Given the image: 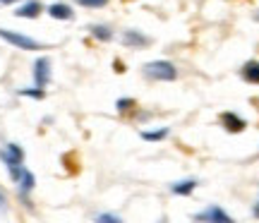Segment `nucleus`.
I'll return each mask as SVG.
<instances>
[{
  "label": "nucleus",
  "instance_id": "nucleus-1",
  "mask_svg": "<svg viewBox=\"0 0 259 223\" xmlns=\"http://www.w3.org/2000/svg\"><path fill=\"white\" fill-rule=\"evenodd\" d=\"M142 72L147 79H154V82H173L178 79V67L168 60H151L142 67Z\"/></svg>",
  "mask_w": 259,
  "mask_h": 223
},
{
  "label": "nucleus",
  "instance_id": "nucleus-2",
  "mask_svg": "<svg viewBox=\"0 0 259 223\" xmlns=\"http://www.w3.org/2000/svg\"><path fill=\"white\" fill-rule=\"evenodd\" d=\"M8 173H10V177L15 180V185L19 187V195L22 197L29 195V192L34 190V185H36V177L31 175V170H27L22 163H17V166H8Z\"/></svg>",
  "mask_w": 259,
  "mask_h": 223
},
{
  "label": "nucleus",
  "instance_id": "nucleus-3",
  "mask_svg": "<svg viewBox=\"0 0 259 223\" xmlns=\"http://www.w3.org/2000/svg\"><path fill=\"white\" fill-rule=\"evenodd\" d=\"M0 38H5L8 43L22 48V51H38V48H41V43H38L36 38L24 36V34H19V31H10V29H0Z\"/></svg>",
  "mask_w": 259,
  "mask_h": 223
},
{
  "label": "nucleus",
  "instance_id": "nucleus-4",
  "mask_svg": "<svg viewBox=\"0 0 259 223\" xmlns=\"http://www.w3.org/2000/svg\"><path fill=\"white\" fill-rule=\"evenodd\" d=\"M34 82H36L38 89H44L51 82V60L48 58H38L34 63Z\"/></svg>",
  "mask_w": 259,
  "mask_h": 223
},
{
  "label": "nucleus",
  "instance_id": "nucleus-5",
  "mask_svg": "<svg viewBox=\"0 0 259 223\" xmlns=\"http://www.w3.org/2000/svg\"><path fill=\"white\" fill-rule=\"evenodd\" d=\"M194 218H197V221H213V223H231L233 221L231 216L216 204L209 206V209H204V211H199V214H194Z\"/></svg>",
  "mask_w": 259,
  "mask_h": 223
},
{
  "label": "nucleus",
  "instance_id": "nucleus-6",
  "mask_svg": "<svg viewBox=\"0 0 259 223\" xmlns=\"http://www.w3.org/2000/svg\"><path fill=\"white\" fill-rule=\"evenodd\" d=\"M0 158L5 166H17V163H24V151L19 144H8L5 149H0Z\"/></svg>",
  "mask_w": 259,
  "mask_h": 223
},
{
  "label": "nucleus",
  "instance_id": "nucleus-7",
  "mask_svg": "<svg viewBox=\"0 0 259 223\" xmlns=\"http://www.w3.org/2000/svg\"><path fill=\"white\" fill-rule=\"evenodd\" d=\"M221 125L226 127L228 132H242L245 127H247V122L242 120L240 115H235V113H231V111H226V113H221Z\"/></svg>",
  "mask_w": 259,
  "mask_h": 223
},
{
  "label": "nucleus",
  "instance_id": "nucleus-8",
  "mask_svg": "<svg viewBox=\"0 0 259 223\" xmlns=\"http://www.w3.org/2000/svg\"><path fill=\"white\" fill-rule=\"evenodd\" d=\"M41 12H44V8H41V3H38V0H29V3H24L22 8L15 10V15L22 17V19H36Z\"/></svg>",
  "mask_w": 259,
  "mask_h": 223
},
{
  "label": "nucleus",
  "instance_id": "nucleus-9",
  "mask_svg": "<svg viewBox=\"0 0 259 223\" xmlns=\"http://www.w3.org/2000/svg\"><path fill=\"white\" fill-rule=\"evenodd\" d=\"M122 43L127 48H142L149 43V38L144 36V34H139L137 29H127V31L122 34Z\"/></svg>",
  "mask_w": 259,
  "mask_h": 223
},
{
  "label": "nucleus",
  "instance_id": "nucleus-10",
  "mask_svg": "<svg viewBox=\"0 0 259 223\" xmlns=\"http://www.w3.org/2000/svg\"><path fill=\"white\" fill-rule=\"evenodd\" d=\"M242 74V79L245 82H250V84H259V63L257 60H250V63H245L240 70Z\"/></svg>",
  "mask_w": 259,
  "mask_h": 223
},
{
  "label": "nucleus",
  "instance_id": "nucleus-11",
  "mask_svg": "<svg viewBox=\"0 0 259 223\" xmlns=\"http://www.w3.org/2000/svg\"><path fill=\"white\" fill-rule=\"evenodd\" d=\"M194 190H197V180H180V183H173V185H170V192L178 197L192 195Z\"/></svg>",
  "mask_w": 259,
  "mask_h": 223
},
{
  "label": "nucleus",
  "instance_id": "nucleus-12",
  "mask_svg": "<svg viewBox=\"0 0 259 223\" xmlns=\"http://www.w3.org/2000/svg\"><path fill=\"white\" fill-rule=\"evenodd\" d=\"M48 15L53 19H72L74 17V12L70 5H65V3H56V5H51L48 8Z\"/></svg>",
  "mask_w": 259,
  "mask_h": 223
},
{
  "label": "nucleus",
  "instance_id": "nucleus-13",
  "mask_svg": "<svg viewBox=\"0 0 259 223\" xmlns=\"http://www.w3.org/2000/svg\"><path fill=\"white\" fill-rule=\"evenodd\" d=\"M89 31H92V36L99 38V41H111V38H113L111 27H106V24H94Z\"/></svg>",
  "mask_w": 259,
  "mask_h": 223
},
{
  "label": "nucleus",
  "instance_id": "nucleus-14",
  "mask_svg": "<svg viewBox=\"0 0 259 223\" xmlns=\"http://www.w3.org/2000/svg\"><path fill=\"white\" fill-rule=\"evenodd\" d=\"M168 135H170V130H168V127H161V130H154V132H142V140H147V142H161V140H166Z\"/></svg>",
  "mask_w": 259,
  "mask_h": 223
},
{
  "label": "nucleus",
  "instance_id": "nucleus-15",
  "mask_svg": "<svg viewBox=\"0 0 259 223\" xmlns=\"http://www.w3.org/2000/svg\"><path fill=\"white\" fill-rule=\"evenodd\" d=\"M115 106H118V113H122V115H125V113H130L135 106H137V103H135V99H120Z\"/></svg>",
  "mask_w": 259,
  "mask_h": 223
},
{
  "label": "nucleus",
  "instance_id": "nucleus-16",
  "mask_svg": "<svg viewBox=\"0 0 259 223\" xmlns=\"http://www.w3.org/2000/svg\"><path fill=\"white\" fill-rule=\"evenodd\" d=\"M19 96H31V99H44V96H46V92H44V89H38V86H34V89H19Z\"/></svg>",
  "mask_w": 259,
  "mask_h": 223
},
{
  "label": "nucleus",
  "instance_id": "nucleus-17",
  "mask_svg": "<svg viewBox=\"0 0 259 223\" xmlns=\"http://www.w3.org/2000/svg\"><path fill=\"white\" fill-rule=\"evenodd\" d=\"M77 5H82V8H103L108 0H74Z\"/></svg>",
  "mask_w": 259,
  "mask_h": 223
},
{
  "label": "nucleus",
  "instance_id": "nucleus-18",
  "mask_svg": "<svg viewBox=\"0 0 259 223\" xmlns=\"http://www.w3.org/2000/svg\"><path fill=\"white\" fill-rule=\"evenodd\" d=\"M99 221H120L118 216H113V214H101L99 216Z\"/></svg>",
  "mask_w": 259,
  "mask_h": 223
},
{
  "label": "nucleus",
  "instance_id": "nucleus-19",
  "mask_svg": "<svg viewBox=\"0 0 259 223\" xmlns=\"http://www.w3.org/2000/svg\"><path fill=\"white\" fill-rule=\"evenodd\" d=\"M252 214H254V216L259 218V199H257V204H254V209H252Z\"/></svg>",
  "mask_w": 259,
  "mask_h": 223
},
{
  "label": "nucleus",
  "instance_id": "nucleus-20",
  "mask_svg": "<svg viewBox=\"0 0 259 223\" xmlns=\"http://www.w3.org/2000/svg\"><path fill=\"white\" fill-rule=\"evenodd\" d=\"M5 209V197H3V192H0V211Z\"/></svg>",
  "mask_w": 259,
  "mask_h": 223
},
{
  "label": "nucleus",
  "instance_id": "nucleus-21",
  "mask_svg": "<svg viewBox=\"0 0 259 223\" xmlns=\"http://www.w3.org/2000/svg\"><path fill=\"white\" fill-rule=\"evenodd\" d=\"M0 3H3V5H10V3H15V0H0Z\"/></svg>",
  "mask_w": 259,
  "mask_h": 223
}]
</instances>
